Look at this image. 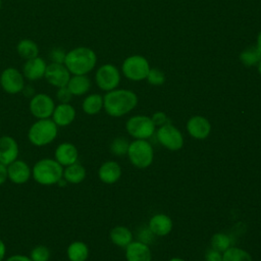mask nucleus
Returning <instances> with one entry per match:
<instances>
[{"instance_id": "f257e3e1", "label": "nucleus", "mask_w": 261, "mask_h": 261, "mask_svg": "<svg viewBox=\"0 0 261 261\" xmlns=\"http://www.w3.org/2000/svg\"><path fill=\"white\" fill-rule=\"evenodd\" d=\"M138 104L135 92L125 89H114L103 96V108L112 117H120L130 112Z\"/></svg>"}, {"instance_id": "f03ea898", "label": "nucleus", "mask_w": 261, "mask_h": 261, "mask_svg": "<svg viewBox=\"0 0 261 261\" xmlns=\"http://www.w3.org/2000/svg\"><path fill=\"white\" fill-rule=\"evenodd\" d=\"M97 63V55L89 47H75L66 52L64 65L70 74H87L92 71Z\"/></svg>"}, {"instance_id": "7ed1b4c3", "label": "nucleus", "mask_w": 261, "mask_h": 261, "mask_svg": "<svg viewBox=\"0 0 261 261\" xmlns=\"http://www.w3.org/2000/svg\"><path fill=\"white\" fill-rule=\"evenodd\" d=\"M62 174L63 167L54 158H42L32 167V177L41 186L57 185Z\"/></svg>"}, {"instance_id": "20e7f679", "label": "nucleus", "mask_w": 261, "mask_h": 261, "mask_svg": "<svg viewBox=\"0 0 261 261\" xmlns=\"http://www.w3.org/2000/svg\"><path fill=\"white\" fill-rule=\"evenodd\" d=\"M58 136V126L51 118L37 119L28 130V140L35 147H45Z\"/></svg>"}, {"instance_id": "39448f33", "label": "nucleus", "mask_w": 261, "mask_h": 261, "mask_svg": "<svg viewBox=\"0 0 261 261\" xmlns=\"http://www.w3.org/2000/svg\"><path fill=\"white\" fill-rule=\"evenodd\" d=\"M127 156L135 167L147 168L153 162V147L147 140H135L129 143Z\"/></svg>"}, {"instance_id": "423d86ee", "label": "nucleus", "mask_w": 261, "mask_h": 261, "mask_svg": "<svg viewBox=\"0 0 261 261\" xmlns=\"http://www.w3.org/2000/svg\"><path fill=\"white\" fill-rule=\"evenodd\" d=\"M150 68L148 60L142 55H132L126 57L121 65L123 75L134 82L145 80Z\"/></svg>"}, {"instance_id": "0eeeda50", "label": "nucleus", "mask_w": 261, "mask_h": 261, "mask_svg": "<svg viewBox=\"0 0 261 261\" xmlns=\"http://www.w3.org/2000/svg\"><path fill=\"white\" fill-rule=\"evenodd\" d=\"M155 124L151 117L146 115H135L127 119L125 129L136 140H147L155 133Z\"/></svg>"}, {"instance_id": "6e6552de", "label": "nucleus", "mask_w": 261, "mask_h": 261, "mask_svg": "<svg viewBox=\"0 0 261 261\" xmlns=\"http://www.w3.org/2000/svg\"><path fill=\"white\" fill-rule=\"evenodd\" d=\"M95 82L99 89L105 92L117 89L120 83V72L118 68L110 63L101 65L95 73Z\"/></svg>"}, {"instance_id": "1a4fd4ad", "label": "nucleus", "mask_w": 261, "mask_h": 261, "mask_svg": "<svg viewBox=\"0 0 261 261\" xmlns=\"http://www.w3.org/2000/svg\"><path fill=\"white\" fill-rule=\"evenodd\" d=\"M56 104L51 96L45 93H38L32 96L29 103L31 114L37 119L51 118Z\"/></svg>"}, {"instance_id": "9d476101", "label": "nucleus", "mask_w": 261, "mask_h": 261, "mask_svg": "<svg viewBox=\"0 0 261 261\" xmlns=\"http://www.w3.org/2000/svg\"><path fill=\"white\" fill-rule=\"evenodd\" d=\"M0 86L2 90L10 95H15L23 91L24 76L15 67H7L0 74Z\"/></svg>"}, {"instance_id": "9b49d317", "label": "nucleus", "mask_w": 261, "mask_h": 261, "mask_svg": "<svg viewBox=\"0 0 261 261\" xmlns=\"http://www.w3.org/2000/svg\"><path fill=\"white\" fill-rule=\"evenodd\" d=\"M159 143L170 151H177L184 146V137L179 129L170 123L161 125L157 130Z\"/></svg>"}, {"instance_id": "f8f14e48", "label": "nucleus", "mask_w": 261, "mask_h": 261, "mask_svg": "<svg viewBox=\"0 0 261 261\" xmlns=\"http://www.w3.org/2000/svg\"><path fill=\"white\" fill-rule=\"evenodd\" d=\"M70 72L63 63L51 62L47 65L44 77L47 83L55 88L65 87L69 81Z\"/></svg>"}, {"instance_id": "ddd939ff", "label": "nucleus", "mask_w": 261, "mask_h": 261, "mask_svg": "<svg viewBox=\"0 0 261 261\" xmlns=\"http://www.w3.org/2000/svg\"><path fill=\"white\" fill-rule=\"evenodd\" d=\"M7 172L8 180L14 185H23L32 177V167L18 158L7 165Z\"/></svg>"}, {"instance_id": "4468645a", "label": "nucleus", "mask_w": 261, "mask_h": 261, "mask_svg": "<svg viewBox=\"0 0 261 261\" xmlns=\"http://www.w3.org/2000/svg\"><path fill=\"white\" fill-rule=\"evenodd\" d=\"M19 147L17 141L8 135L0 137V163L8 165L18 158Z\"/></svg>"}, {"instance_id": "2eb2a0df", "label": "nucleus", "mask_w": 261, "mask_h": 261, "mask_svg": "<svg viewBox=\"0 0 261 261\" xmlns=\"http://www.w3.org/2000/svg\"><path fill=\"white\" fill-rule=\"evenodd\" d=\"M75 116V108L70 103H58L53 110L51 119L58 127H65L74 121Z\"/></svg>"}, {"instance_id": "dca6fc26", "label": "nucleus", "mask_w": 261, "mask_h": 261, "mask_svg": "<svg viewBox=\"0 0 261 261\" xmlns=\"http://www.w3.org/2000/svg\"><path fill=\"white\" fill-rule=\"evenodd\" d=\"M187 130L192 138L197 140H204L210 135L211 123L206 117L195 115L188 120Z\"/></svg>"}, {"instance_id": "f3484780", "label": "nucleus", "mask_w": 261, "mask_h": 261, "mask_svg": "<svg viewBox=\"0 0 261 261\" xmlns=\"http://www.w3.org/2000/svg\"><path fill=\"white\" fill-rule=\"evenodd\" d=\"M53 158L62 167L75 163L79 159L77 148L70 142H62L55 148Z\"/></svg>"}, {"instance_id": "a211bd4d", "label": "nucleus", "mask_w": 261, "mask_h": 261, "mask_svg": "<svg viewBox=\"0 0 261 261\" xmlns=\"http://www.w3.org/2000/svg\"><path fill=\"white\" fill-rule=\"evenodd\" d=\"M47 65L48 64L43 58L37 56L35 58L25 60L21 72L24 79L31 82H35L44 77Z\"/></svg>"}, {"instance_id": "6ab92c4d", "label": "nucleus", "mask_w": 261, "mask_h": 261, "mask_svg": "<svg viewBox=\"0 0 261 261\" xmlns=\"http://www.w3.org/2000/svg\"><path fill=\"white\" fill-rule=\"evenodd\" d=\"M125 259L126 261H151L152 252L147 244L133 241L125 247Z\"/></svg>"}, {"instance_id": "aec40b11", "label": "nucleus", "mask_w": 261, "mask_h": 261, "mask_svg": "<svg viewBox=\"0 0 261 261\" xmlns=\"http://www.w3.org/2000/svg\"><path fill=\"white\" fill-rule=\"evenodd\" d=\"M121 176V167L116 161H106L101 164L98 169L99 179L106 184L112 185L115 184Z\"/></svg>"}, {"instance_id": "412c9836", "label": "nucleus", "mask_w": 261, "mask_h": 261, "mask_svg": "<svg viewBox=\"0 0 261 261\" xmlns=\"http://www.w3.org/2000/svg\"><path fill=\"white\" fill-rule=\"evenodd\" d=\"M149 229L152 231L154 236H167L172 229V220L166 214H155L149 220Z\"/></svg>"}, {"instance_id": "4be33fe9", "label": "nucleus", "mask_w": 261, "mask_h": 261, "mask_svg": "<svg viewBox=\"0 0 261 261\" xmlns=\"http://www.w3.org/2000/svg\"><path fill=\"white\" fill-rule=\"evenodd\" d=\"M73 96H83L91 88V81L87 74H71L66 85Z\"/></svg>"}, {"instance_id": "5701e85b", "label": "nucleus", "mask_w": 261, "mask_h": 261, "mask_svg": "<svg viewBox=\"0 0 261 261\" xmlns=\"http://www.w3.org/2000/svg\"><path fill=\"white\" fill-rule=\"evenodd\" d=\"M87 171L86 168L79 162L72 163L63 167L62 177L66 180L67 184L79 185L86 178Z\"/></svg>"}, {"instance_id": "b1692460", "label": "nucleus", "mask_w": 261, "mask_h": 261, "mask_svg": "<svg viewBox=\"0 0 261 261\" xmlns=\"http://www.w3.org/2000/svg\"><path fill=\"white\" fill-rule=\"evenodd\" d=\"M89 254V247L83 241H73L66 248L68 261H87Z\"/></svg>"}, {"instance_id": "393cba45", "label": "nucleus", "mask_w": 261, "mask_h": 261, "mask_svg": "<svg viewBox=\"0 0 261 261\" xmlns=\"http://www.w3.org/2000/svg\"><path fill=\"white\" fill-rule=\"evenodd\" d=\"M110 241L117 247L125 248L133 242V232L123 225H117L110 230Z\"/></svg>"}, {"instance_id": "a878e982", "label": "nucleus", "mask_w": 261, "mask_h": 261, "mask_svg": "<svg viewBox=\"0 0 261 261\" xmlns=\"http://www.w3.org/2000/svg\"><path fill=\"white\" fill-rule=\"evenodd\" d=\"M16 52L22 59L29 60L39 56V47L31 39H21L16 45Z\"/></svg>"}, {"instance_id": "bb28decb", "label": "nucleus", "mask_w": 261, "mask_h": 261, "mask_svg": "<svg viewBox=\"0 0 261 261\" xmlns=\"http://www.w3.org/2000/svg\"><path fill=\"white\" fill-rule=\"evenodd\" d=\"M103 108V97L100 94L88 95L82 103L83 111L88 115L98 114Z\"/></svg>"}, {"instance_id": "cd10ccee", "label": "nucleus", "mask_w": 261, "mask_h": 261, "mask_svg": "<svg viewBox=\"0 0 261 261\" xmlns=\"http://www.w3.org/2000/svg\"><path fill=\"white\" fill-rule=\"evenodd\" d=\"M240 60L245 66L257 65L261 60V53L255 46L245 48L240 54Z\"/></svg>"}, {"instance_id": "c85d7f7f", "label": "nucleus", "mask_w": 261, "mask_h": 261, "mask_svg": "<svg viewBox=\"0 0 261 261\" xmlns=\"http://www.w3.org/2000/svg\"><path fill=\"white\" fill-rule=\"evenodd\" d=\"M222 261H252V256L238 247H229L222 253Z\"/></svg>"}, {"instance_id": "c756f323", "label": "nucleus", "mask_w": 261, "mask_h": 261, "mask_svg": "<svg viewBox=\"0 0 261 261\" xmlns=\"http://www.w3.org/2000/svg\"><path fill=\"white\" fill-rule=\"evenodd\" d=\"M210 244L212 249L223 253L230 247V238L223 232H216L212 236Z\"/></svg>"}, {"instance_id": "7c9ffc66", "label": "nucleus", "mask_w": 261, "mask_h": 261, "mask_svg": "<svg viewBox=\"0 0 261 261\" xmlns=\"http://www.w3.org/2000/svg\"><path fill=\"white\" fill-rule=\"evenodd\" d=\"M128 146H129V142L127 141V139L118 137V138H115L111 142L110 151L115 156H123V155L127 154Z\"/></svg>"}, {"instance_id": "2f4dec72", "label": "nucleus", "mask_w": 261, "mask_h": 261, "mask_svg": "<svg viewBox=\"0 0 261 261\" xmlns=\"http://www.w3.org/2000/svg\"><path fill=\"white\" fill-rule=\"evenodd\" d=\"M29 256L32 261H49L51 252L47 246L38 245L31 250Z\"/></svg>"}, {"instance_id": "473e14b6", "label": "nucleus", "mask_w": 261, "mask_h": 261, "mask_svg": "<svg viewBox=\"0 0 261 261\" xmlns=\"http://www.w3.org/2000/svg\"><path fill=\"white\" fill-rule=\"evenodd\" d=\"M146 80L153 86H161L165 82V74L159 68H150Z\"/></svg>"}, {"instance_id": "72a5a7b5", "label": "nucleus", "mask_w": 261, "mask_h": 261, "mask_svg": "<svg viewBox=\"0 0 261 261\" xmlns=\"http://www.w3.org/2000/svg\"><path fill=\"white\" fill-rule=\"evenodd\" d=\"M65 56H66V52L60 47L53 48L49 53L51 62H54V63H63L64 64Z\"/></svg>"}, {"instance_id": "f704fd0d", "label": "nucleus", "mask_w": 261, "mask_h": 261, "mask_svg": "<svg viewBox=\"0 0 261 261\" xmlns=\"http://www.w3.org/2000/svg\"><path fill=\"white\" fill-rule=\"evenodd\" d=\"M72 97H73V95L70 93V91L68 90V88L66 86L57 88L56 99L58 100L59 103H69L70 100L72 99Z\"/></svg>"}, {"instance_id": "c9c22d12", "label": "nucleus", "mask_w": 261, "mask_h": 261, "mask_svg": "<svg viewBox=\"0 0 261 261\" xmlns=\"http://www.w3.org/2000/svg\"><path fill=\"white\" fill-rule=\"evenodd\" d=\"M153 123L155 124V126H161V125H164L166 123H168V118H167V115L162 112V111H158V112H155L152 117H151Z\"/></svg>"}, {"instance_id": "e433bc0d", "label": "nucleus", "mask_w": 261, "mask_h": 261, "mask_svg": "<svg viewBox=\"0 0 261 261\" xmlns=\"http://www.w3.org/2000/svg\"><path fill=\"white\" fill-rule=\"evenodd\" d=\"M205 261H222V254L211 248L205 254Z\"/></svg>"}, {"instance_id": "4c0bfd02", "label": "nucleus", "mask_w": 261, "mask_h": 261, "mask_svg": "<svg viewBox=\"0 0 261 261\" xmlns=\"http://www.w3.org/2000/svg\"><path fill=\"white\" fill-rule=\"evenodd\" d=\"M4 261H32L30 256L23 255V254H13L5 258Z\"/></svg>"}, {"instance_id": "58836bf2", "label": "nucleus", "mask_w": 261, "mask_h": 261, "mask_svg": "<svg viewBox=\"0 0 261 261\" xmlns=\"http://www.w3.org/2000/svg\"><path fill=\"white\" fill-rule=\"evenodd\" d=\"M8 180L7 165L0 163V186L4 185Z\"/></svg>"}, {"instance_id": "ea45409f", "label": "nucleus", "mask_w": 261, "mask_h": 261, "mask_svg": "<svg viewBox=\"0 0 261 261\" xmlns=\"http://www.w3.org/2000/svg\"><path fill=\"white\" fill-rule=\"evenodd\" d=\"M6 258V245L2 239H0V261H4Z\"/></svg>"}, {"instance_id": "a19ab883", "label": "nucleus", "mask_w": 261, "mask_h": 261, "mask_svg": "<svg viewBox=\"0 0 261 261\" xmlns=\"http://www.w3.org/2000/svg\"><path fill=\"white\" fill-rule=\"evenodd\" d=\"M256 47L258 48V50H259V51H260V53H261V31H260V33H259V34H258V36H257Z\"/></svg>"}, {"instance_id": "79ce46f5", "label": "nucleus", "mask_w": 261, "mask_h": 261, "mask_svg": "<svg viewBox=\"0 0 261 261\" xmlns=\"http://www.w3.org/2000/svg\"><path fill=\"white\" fill-rule=\"evenodd\" d=\"M169 261H185V260L181 258H178V257H174V258H171Z\"/></svg>"}, {"instance_id": "37998d69", "label": "nucleus", "mask_w": 261, "mask_h": 261, "mask_svg": "<svg viewBox=\"0 0 261 261\" xmlns=\"http://www.w3.org/2000/svg\"><path fill=\"white\" fill-rule=\"evenodd\" d=\"M257 65H258V71H259V73L261 75V60H260V62Z\"/></svg>"}, {"instance_id": "c03bdc74", "label": "nucleus", "mask_w": 261, "mask_h": 261, "mask_svg": "<svg viewBox=\"0 0 261 261\" xmlns=\"http://www.w3.org/2000/svg\"><path fill=\"white\" fill-rule=\"evenodd\" d=\"M1 5H2V1L0 0V9H1Z\"/></svg>"}]
</instances>
